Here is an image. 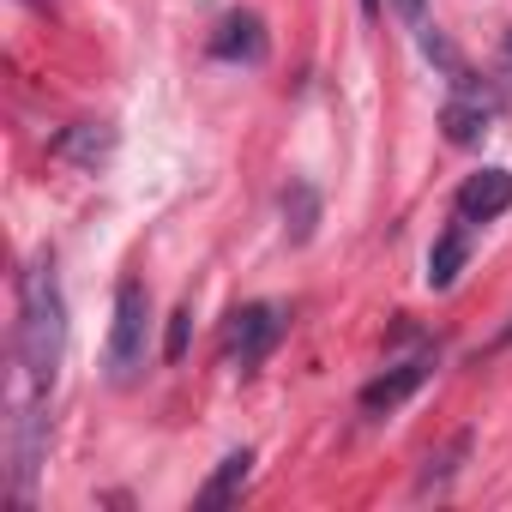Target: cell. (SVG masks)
Masks as SVG:
<instances>
[{"label": "cell", "mask_w": 512, "mask_h": 512, "mask_svg": "<svg viewBox=\"0 0 512 512\" xmlns=\"http://www.w3.org/2000/svg\"><path fill=\"white\" fill-rule=\"evenodd\" d=\"M49 151H55L61 163H73V169H103V163L115 157V127H109V121H73V127L55 133Z\"/></svg>", "instance_id": "8992f818"}, {"label": "cell", "mask_w": 512, "mask_h": 512, "mask_svg": "<svg viewBox=\"0 0 512 512\" xmlns=\"http://www.w3.org/2000/svg\"><path fill=\"white\" fill-rule=\"evenodd\" d=\"M211 55L217 61H247V67H260L266 61V25L253 19V13H229L211 37Z\"/></svg>", "instance_id": "ba28073f"}, {"label": "cell", "mask_w": 512, "mask_h": 512, "mask_svg": "<svg viewBox=\"0 0 512 512\" xmlns=\"http://www.w3.org/2000/svg\"><path fill=\"white\" fill-rule=\"evenodd\" d=\"M386 7H392L404 25H416V31H422V13H428V0H386Z\"/></svg>", "instance_id": "9a60e30c"}, {"label": "cell", "mask_w": 512, "mask_h": 512, "mask_svg": "<svg viewBox=\"0 0 512 512\" xmlns=\"http://www.w3.org/2000/svg\"><path fill=\"white\" fill-rule=\"evenodd\" d=\"M187 332H193V308L181 302V308L169 314V332H163V362H181V356H187Z\"/></svg>", "instance_id": "5bb4252c"}, {"label": "cell", "mask_w": 512, "mask_h": 512, "mask_svg": "<svg viewBox=\"0 0 512 512\" xmlns=\"http://www.w3.org/2000/svg\"><path fill=\"white\" fill-rule=\"evenodd\" d=\"M512 205V169H476L458 187V217L464 223H494Z\"/></svg>", "instance_id": "52a82bcc"}, {"label": "cell", "mask_w": 512, "mask_h": 512, "mask_svg": "<svg viewBox=\"0 0 512 512\" xmlns=\"http://www.w3.org/2000/svg\"><path fill=\"white\" fill-rule=\"evenodd\" d=\"M506 344H512V320L500 326V338H494V350H506Z\"/></svg>", "instance_id": "2e32d148"}, {"label": "cell", "mask_w": 512, "mask_h": 512, "mask_svg": "<svg viewBox=\"0 0 512 512\" xmlns=\"http://www.w3.org/2000/svg\"><path fill=\"white\" fill-rule=\"evenodd\" d=\"M43 452H49V422H43V392L31 386V392L13 404V422H7V494H13L19 506H25L31 488H37Z\"/></svg>", "instance_id": "3957f363"}, {"label": "cell", "mask_w": 512, "mask_h": 512, "mask_svg": "<svg viewBox=\"0 0 512 512\" xmlns=\"http://www.w3.org/2000/svg\"><path fill=\"white\" fill-rule=\"evenodd\" d=\"M145 338H151V290H145V278H121L115 284V326H109V350H103V368L115 386L139 380Z\"/></svg>", "instance_id": "7a4b0ae2"}, {"label": "cell", "mask_w": 512, "mask_h": 512, "mask_svg": "<svg viewBox=\"0 0 512 512\" xmlns=\"http://www.w3.org/2000/svg\"><path fill=\"white\" fill-rule=\"evenodd\" d=\"M506 67H512V31H506Z\"/></svg>", "instance_id": "ac0fdd59"}, {"label": "cell", "mask_w": 512, "mask_h": 512, "mask_svg": "<svg viewBox=\"0 0 512 512\" xmlns=\"http://www.w3.org/2000/svg\"><path fill=\"white\" fill-rule=\"evenodd\" d=\"M13 350H19L25 386L49 392L61 374V356H67V296H61L49 253H37L19 272V338H13Z\"/></svg>", "instance_id": "6da1fadb"}, {"label": "cell", "mask_w": 512, "mask_h": 512, "mask_svg": "<svg viewBox=\"0 0 512 512\" xmlns=\"http://www.w3.org/2000/svg\"><path fill=\"white\" fill-rule=\"evenodd\" d=\"M380 7H386V0H362V13H368V19H380Z\"/></svg>", "instance_id": "e0dca14e"}, {"label": "cell", "mask_w": 512, "mask_h": 512, "mask_svg": "<svg viewBox=\"0 0 512 512\" xmlns=\"http://www.w3.org/2000/svg\"><path fill=\"white\" fill-rule=\"evenodd\" d=\"M464 458H470V434H452L440 452H428V464H422V476H416V494H446Z\"/></svg>", "instance_id": "7c38bea8"}, {"label": "cell", "mask_w": 512, "mask_h": 512, "mask_svg": "<svg viewBox=\"0 0 512 512\" xmlns=\"http://www.w3.org/2000/svg\"><path fill=\"white\" fill-rule=\"evenodd\" d=\"M434 368H440V350H434V344H422L416 356H398L392 368H380V374L362 386V398H356V404H362V416H392L398 404H410V398L428 386V374H434Z\"/></svg>", "instance_id": "5b68a950"}, {"label": "cell", "mask_w": 512, "mask_h": 512, "mask_svg": "<svg viewBox=\"0 0 512 512\" xmlns=\"http://www.w3.org/2000/svg\"><path fill=\"white\" fill-rule=\"evenodd\" d=\"M464 260H470V223L452 211V223L434 235V253H428V290H452Z\"/></svg>", "instance_id": "9c48e42d"}, {"label": "cell", "mask_w": 512, "mask_h": 512, "mask_svg": "<svg viewBox=\"0 0 512 512\" xmlns=\"http://www.w3.org/2000/svg\"><path fill=\"white\" fill-rule=\"evenodd\" d=\"M488 121H494V97H482V91H458V97L440 109V127H446L452 145H482Z\"/></svg>", "instance_id": "30bf717a"}, {"label": "cell", "mask_w": 512, "mask_h": 512, "mask_svg": "<svg viewBox=\"0 0 512 512\" xmlns=\"http://www.w3.org/2000/svg\"><path fill=\"white\" fill-rule=\"evenodd\" d=\"M278 338H284V308H272V302H247V308H235L229 326H223V356H229L241 374H253V368L272 356Z\"/></svg>", "instance_id": "277c9868"}, {"label": "cell", "mask_w": 512, "mask_h": 512, "mask_svg": "<svg viewBox=\"0 0 512 512\" xmlns=\"http://www.w3.org/2000/svg\"><path fill=\"white\" fill-rule=\"evenodd\" d=\"M247 476H253V452L241 446V452H229V458L205 476V488L193 494V506H205V512H211V506H229V500L247 488Z\"/></svg>", "instance_id": "8fae6325"}, {"label": "cell", "mask_w": 512, "mask_h": 512, "mask_svg": "<svg viewBox=\"0 0 512 512\" xmlns=\"http://www.w3.org/2000/svg\"><path fill=\"white\" fill-rule=\"evenodd\" d=\"M284 217H290V235H296V241L314 235V223H320V199H314L308 181H296V187L284 193Z\"/></svg>", "instance_id": "4fadbf2b"}]
</instances>
